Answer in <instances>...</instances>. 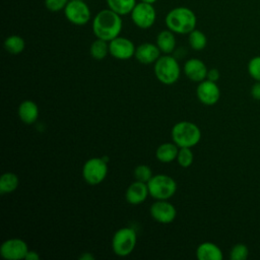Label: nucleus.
<instances>
[{"instance_id":"34","label":"nucleus","mask_w":260,"mask_h":260,"mask_svg":"<svg viewBox=\"0 0 260 260\" xmlns=\"http://www.w3.org/2000/svg\"><path fill=\"white\" fill-rule=\"evenodd\" d=\"M79 259H81V260H93V259H94V257H93L90 253H88V252H84L82 255H80Z\"/></svg>"},{"instance_id":"2","label":"nucleus","mask_w":260,"mask_h":260,"mask_svg":"<svg viewBox=\"0 0 260 260\" xmlns=\"http://www.w3.org/2000/svg\"><path fill=\"white\" fill-rule=\"evenodd\" d=\"M167 27L175 34L187 35L196 28L197 17L195 12L185 6H179L171 9L166 17Z\"/></svg>"},{"instance_id":"3","label":"nucleus","mask_w":260,"mask_h":260,"mask_svg":"<svg viewBox=\"0 0 260 260\" xmlns=\"http://www.w3.org/2000/svg\"><path fill=\"white\" fill-rule=\"evenodd\" d=\"M171 136L173 142L179 147H193L201 139V130L193 122L181 121L176 123L172 130Z\"/></svg>"},{"instance_id":"7","label":"nucleus","mask_w":260,"mask_h":260,"mask_svg":"<svg viewBox=\"0 0 260 260\" xmlns=\"http://www.w3.org/2000/svg\"><path fill=\"white\" fill-rule=\"evenodd\" d=\"M81 172L87 184H101L108 175V162L103 157H91L83 164Z\"/></svg>"},{"instance_id":"13","label":"nucleus","mask_w":260,"mask_h":260,"mask_svg":"<svg viewBox=\"0 0 260 260\" xmlns=\"http://www.w3.org/2000/svg\"><path fill=\"white\" fill-rule=\"evenodd\" d=\"M196 95L200 103L206 106L215 105L220 98V89L216 82L204 79L199 82L196 88Z\"/></svg>"},{"instance_id":"35","label":"nucleus","mask_w":260,"mask_h":260,"mask_svg":"<svg viewBox=\"0 0 260 260\" xmlns=\"http://www.w3.org/2000/svg\"><path fill=\"white\" fill-rule=\"evenodd\" d=\"M142 2H146V3H150V4H154L157 0H140Z\"/></svg>"},{"instance_id":"31","label":"nucleus","mask_w":260,"mask_h":260,"mask_svg":"<svg viewBox=\"0 0 260 260\" xmlns=\"http://www.w3.org/2000/svg\"><path fill=\"white\" fill-rule=\"evenodd\" d=\"M220 77V74H219V71L216 69V68H211L207 71V76H206V79L208 80H211V81H214L216 82Z\"/></svg>"},{"instance_id":"16","label":"nucleus","mask_w":260,"mask_h":260,"mask_svg":"<svg viewBox=\"0 0 260 260\" xmlns=\"http://www.w3.org/2000/svg\"><path fill=\"white\" fill-rule=\"evenodd\" d=\"M148 195H149V192H148L147 183H143L135 180L133 183H131L128 186L125 193V198L129 204L138 205L144 202Z\"/></svg>"},{"instance_id":"20","label":"nucleus","mask_w":260,"mask_h":260,"mask_svg":"<svg viewBox=\"0 0 260 260\" xmlns=\"http://www.w3.org/2000/svg\"><path fill=\"white\" fill-rule=\"evenodd\" d=\"M156 46L162 54H171L176 48V37L172 30L164 29L156 36Z\"/></svg>"},{"instance_id":"24","label":"nucleus","mask_w":260,"mask_h":260,"mask_svg":"<svg viewBox=\"0 0 260 260\" xmlns=\"http://www.w3.org/2000/svg\"><path fill=\"white\" fill-rule=\"evenodd\" d=\"M89 54L94 60H103L107 57L109 52V42L102 39L94 40L89 47Z\"/></svg>"},{"instance_id":"12","label":"nucleus","mask_w":260,"mask_h":260,"mask_svg":"<svg viewBox=\"0 0 260 260\" xmlns=\"http://www.w3.org/2000/svg\"><path fill=\"white\" fill-rule=\"evenodd\" d=\"M151 217L159 223H171L177 216L176 207L168 200H156L149 208Z\"/></svg>"},{"instance_id":"19","label":"nucleus","mask_w":260,"mask_h":260,"mask_svg":"<svg viewBox=\"0 0 260 260\" xmlns=\"http://www.w3.org/2000/svg\"><path fill=\"white\" fill-rule=\"evenodd\" d=\"M179 146L175 142H165L157 146L155 150V156L160 162L169 164L177 159L179 152Z\"/></svg>"},{"instance_id":"27","label":"nucleus","mask_w":260,"mask_h":260,"mask_svg":"<svg viewBox=\"0 0 260 260\" xmlns=\"http://www.w3.org/2000/svg\"><path fill=\"white\" fill-rule=\"evenodd\" d=\"M133 175L136 181H140L143 183H147L153 176L151 169L146 165H138L134 169Z\"/></svg>"},{"instance_id":"25","label":"nucleus","mask_w":260,"mask_h":260,"mask_svg":"<svg viewBox=\"0 0 260 260\" xmlns=\"http://www.w3.org/2000/svg\"><path fill=\"white\" fill-rule=\"evenodd\" d=\"M188 42L193 50L201 51L207 45V38L203 31L195 28L188 34Z\"/></svg>"},{"instance_id":"28","label":"nucleus","mask_w":260,"mask_h":260,"mask_svg":"<svg viewBox=\"0 0 260 260\" xmlns=\"http://www.w3.org/2000/svg\"><path fill=\"white\" fill-rule=\"evenodd\" d=\"M248 247L244 244H236L230 252V258L232 260H245L248 257Z\"/></svg>"},{"instance_id":"23","label":"nucleus","mask_w":260,"mask_h":260,"mask_svg":"<svg viewBox=\"0 0 260 260\" xmlns=\"http://www.w3.org/2000/svg\"><path fill=\"white\" fill-rule=\"evenodd\" d=\"M4 48L8 53L12 55H18L23 52L25 48V42L22 37L17 35H11L5 39Z\"/></svg>"},{"instance_id":"33","label":"nucleus","mask_w":260,"mask_h":260,"mask_svg":"<svg viewBox=\"0 0 260 260\" xmlns=\"http://www.w3.org/2000/svg\"><path fill=\"white\" fill-rule=\"evenodd\" d=\"M24 259L25 260H39L40 259V255L36 251L28 250V252H27V254H26Z\"/></svg>"},{"instance_id":"9","label":"nucleus","mask_w":260,"mask_h":260,"mask_svg":"<svg viewBox=\"0 0 260 260\" xmlns=\"http://www.w3.org/2000/svg\"><path fill=\"white\" fill-rule=\"evenodd\" d=\"M63 11L66 19L74 25H84L91 17L90 9L83 0H69Z\"/></svg>"},{"instance_id":"8","label":"nucleus","mask_w":260,"mask_h":260,"mask_svg":"<svg viewBox=\"0 0 260 260\" xmlns=\"http://www.w3.org/2000/svg\"><path fill=\"white\" fill-rule=\"evenodd\" d=\"M133 23L141 28L147 29L151 27L156 19V11L153 4L146 2H138L130 13Z\"/></svg>"},{"instance_id":"10","label":"nucleus","mask_w":260,"mask_h":260,"mask_svg":"<svg viewBox=\"0 0 260 260\" xmlns=\"http://www.w3.org/2000/svg\"><path fill=\"white\" fill-rule=\"evenodd\" d=\"M28 252V246L22 239L11 238L0 246V255L6 260H22Z\"/></svg>"},{"instance_id":"17","label":"nucleus","mask_w":260,"mask_h":260,"mask_svg":"<svg viewBox=\"0 0 260 260\" xmlns=\"http://www.w3.org/2000/svg\"><path fill=\"white\" fill-rule=\"evenodd\" d=\"M17 113L21 122L26 125H31L39 118V107L35 102L25 100L18 106Z\"/></svg>"},{"instance_id":"15","label":"nucleus","mask_w":260,"mask_h":260,"mask_svg":"<svg viewBox=\"0 0 260 260\" xmlns=\"http://www.w3.org/2000/svg\"><path fill=\"white\" fill-rule=\"evenodd\" d=\"M160 50L156 44L152 43H142L136 47L134 57L141 64H152L160 57Z\"/></svg>"},{"instance_id":"32","label":"nucleus","mask_w":260,"mask_h":260,"mask_svg":"<svg viewBox=\"0 0 260 260\" xmlns=\"http://www.w3.org/2000/svg\"><path fill=\"white\" fill-rule=\"evenodd\" d=\"M251 95L254 100L260 101V81H257L253 84L251 88Z\"/></svg>"},{"instance_id":"6","label":"nucleus","mask_w":260,"mask_h":260,"mask_svg":"<svg viewBox=\"0 0 260 260\" xmlns=\"http://www.w3.org/2000/svg\"><path fill=\"white\" fill-rule=\"evenodd\" d=\"M136 242L137 234L133 228H121L112 238V250L117 256L126 257L133 252Z\"/></svg>"},{"instance_id":"26","label":"nucleus","mask_w":260,"mask_h":260,"mask_svg":"<svg viewBox=\"0 0 260 260\" xmlns=\"http://www.w3.org/2000/svg\"><path fill=\"white\" fill-rule=\"evenodd\" d=\"M194 160V154L191 147H180L177 155V161L182 168H189Z\"/></svg>"},{"instance_id":"21","label":"nucleus","mask_w":260,"mask_h":260,"mask_svg":"<svg viewBox=\"0 0 260 260\" xmlns=\"http://www.w3.org/2000/svg\"><path fill=\"white\" fill-rule=\"evenodd\" d=\"M18 176L12 172H6L2 174L0 178V193L6 194L15 191L18 187Z\"/></svg>"},{"instance_id":"4","label":"nucleus","mask_w":260,"mask_h":260,"mask_svg":"<svg viewBox=\"0 0 260 260\" xmlns=\"http://www.w3.org/2000/svg\"><path fill=\"white\" fill-rule=\"evenodd\" d=\"M153 71L156 79L166 85L176 83L181 74V68L177 59L170 54H164L154 62Z\"/></svg>"},{"instance_id":"1","label":"nucleus","mask_w":260,"mask_h":260,"mask_svg":"<svg viewBox=\"0 0 260 260\" xmlns=\"http://www.w3.org/2000/svg\"><path fill=\"white\" fill-rule=\"evenodd\" d=\"M123 21L121 15L110 8L99 11L92 19V32L98 39L110 42L120 36Z\"/></svg>"},{"instance_id":"22","label":"nucleus","mask_w":260,"mask_h":260,"mask_svg":"<svg viewBox=\"0 0 260 260\" xmlns=\"http://www.w3.org/2000/svg\"><path fill=\"white\" fill-rule=\"evenodd\" d=\"M106 2L108 4V8L121 16L130 14L137 3L136 0H106Z\"/></svg>"},{"instance_id":"30","label":"nucleus","mask_w":260,"mask_h":260,"mask_svg":"<svg viewBox=\"0 0 260 260\" xmlns=\"http://www.w3.org/2000/svg\"><path fill=\"white\" fill-rule=\"evenodd\" d=\"M69 0H45V7L51 12L64 10Z\"/></svg>"},{"instance_id":"14","label":"nucleus","mask_w":260,"mask_h":260,"mask_svg":"<svg viewBox=\"0 0 260 260\" xmlns=\"http://www.w3.org/2000/svg\"><path fill=\"white\" fill-rule=\"evenodd\" d=\"M184 74L194 82H201L206 79L207 76V67L205 63L197 58L188 59L183 67Z\"/></svg>"},{"instance_id":"11","label":"nucleus","mask_w":260,"mask_h":260,"mask_svg":"<svg viewBox=\"0 0 260 260\" xmlns=\"http://www.w3.org/2000/svg\"><path fill=\"white\" fill-rule=\"evenodd\" d=\"M136 47L134 43L125 38L118 36L109 42V52L112 57L118 60H128L132 58L135 54Z\"/></svg>"},{"instance_id":"29","label":"nucleus","mask_w":260,"mask_h":260,"mask_svg":"<svg viewBox=\"0 0 260 260\" xmlns=\"http://www.w3.org/2000/svg\"><path fill=\"white\" fill-rule=\"evenodd\" d=\"M248 72L256 81H260V56L253 57L248 63Z\"/></svg>"},{"instance_id":"18","label":"nucleus","mask_w":260,"mask_h":260,"mask_svg":"<svg viewBox=\"0 0 260 260\" xmlns=\"http://www.w3.org/2000/svg\"><path fill=\"white\" fill-rule=\"evenodd\" d=\"M196 257L199 260H221L223 255L220 248L212 242H203L196 249Z\"/></svg>"},{"instance_id":"36","label":"nucleus","mask_w":260,"mask_h":260,"mask_svg":"<svg viewBox=\"0 0 260 260\" xmlns=\"http://www.w3.org/2000/svg\"><path fill=\"white\" fill-rule=\"evenodd\" d=\"M83 1H85V0H83Z\"/></svg>"},{"instance_id":"5","label":"nucleus","mask_w":260,"mask_h":260,"mask_svg":"<svg viewBox=\"0 0 260 260\" xmlns=\"http://www.w3.org/2000/svg\"><path fill=\"white\" fill-rule=\"evenodd\" d=\"M149 195L155 200H169L177 191V182L165 174L153 175L147 182Z\"/></svg>"}]
</instances>
